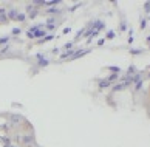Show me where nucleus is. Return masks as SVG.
I'll return each instance as SVG.
<instances>
[{"instance_id":"nucleus-9","label":"nucleus","mask_w":150,"mask_h":147,"mask_svg":"<svg viewBox=\"0 0 150 147\" xmlns=\"http://www.w3.org/2000/svg\"><path fill=\"white\" fill-rule=\"evenodd\" d=\"M26 19V14H23V13H19V16H17V19L16 20H19V22H23Z\"/></svg>"},{"instance_id":"nucleus-8","label":"nucleus","mask_w":150,"mask_h":147,"mask_svg":"<svg viewBox=\"0 0 150 147\" xmlns=\"http://www.w3.org/2000/svg\"><path fill=\"white\" fill-rule=\"evenodd\" d=\"M20 33H22V28H19V26L13 28V36H19Z\"/></svg>"},{"instance_id":"nucleus-3","label":"nucleus","mask_w":150,"mask_h":147,"mask_svg":"<svg viewBox=\"0 0 150 147\" xmlns=\"http://www.w3.org/2000/svg\"><path fill=\"white\" fill-rule=\"evenodd\" d=\"M87 53H90V50H81V51H77V53H73V54H71V59L82 58V56H85Z\"/></svg>"},{"instance_id":"nucleus-12","label":"nucleus","mask_w":150,"mask_h":147,"mask_svg":"<svg viewBox=\"0 0 150 147\" xmlns=\"http://www.w3.org/2000/svg\"><path fill=\"white\" fill-rule=\"evenodd\" d=\"M121 30H122V31L127 30V23H124V22H122V23H121Z\"/></svg>"},{"instance_id":"nucleus-5","label":"nucleus","mask_w":150,"mask_h":147,"mask_svg":"<svg viewBox=\"0 0 150 147\" xmlns=\"http://www.w3.org/2000/svg\"><path fill=\"white\" fill-rule=\"evenodd\" d=\"M9 36H5V37H0V45H3V47H5V45H8V42H9Z\"/></svg>"},{"instance_id":"nucleus-10","label":"nucleus","mask_w":150,"mask_h":147,"mask_svg":"<svg viewBox=\"0 0 150 147\" xmlns=\"http://www.w3.org/2000/svg\"><path fill=\"white\" fill-rule=\"evenodd\" d=\"M115 36H116V33H115L113 30H110V31L107 33V39H113Z\"/></svg>"},{"instance_id":"nucleus-13","label":"nucleus","mask_w":150,"mask_h":147,"mask_svg":"<svg viewBox=\"0 0 150 147\" xmlns=\"http://www.w3.org/2000/svg\"><path fill=\"white\" fill-rule=\"evenodd\" d=\"M3 147H16V146H14V144H11V143H6Z\"/></svg>"},{"instance_id":"nucleus-7","label":"nucleus","mask_w":150,"mask_h":147,"mask_svg":"<svg viewBox=\"0 0 150 147\" xmlns=\"http://www.w3.org/2000/svg\"><path fill=\"white\" fill-rule=\"evenodd\" d=\"M9 47H11V45L8 43V45H5L3 48H0V54H5V53H8V51H9Z\"/></svg>"},{"instance_id":"nucleus-6","label":"nucleus","mask_w":150,"mask_h":147,"mask_svg":"<svg viewBox=\"0 0 150 147\" xmlns=\"http://www.w3.org/2000/svg\"><path fill=\"white\" fill-rule=\"evenodd\" d=\"M53 39H54V34H48L43 39H40V42H48V40H53Z\"/></svg>"},{"instance_id":"nucleus-14","label":"nucleus","mask_w":150,"mask_h":147,"mask_svg":"<svg viewBox=\"0 0 150 147\" xmlns=\"http://www.w3.org/2000/svg\"><path fill=\"white\" fill-rule=\"evenodd\" d=\"M147 42H149V43H150V36H149V37H147Z\"/></svg>"},{"instance_id":"nucleus-1","label":"nucleus","mask_w":150,"mask_h":147,"mask_svg":"<svg viewBox=\"0 0 150 147\" xmlns=\"http://www.w3.org/2000/svg\"><path fill=\"white\" fill-rule=\"evenodd\" d=\"M19 13H20V11L17 9V8H9L8 9V19L9 20H16V19H17V16H19Z\"/></svg>"},{"instance_id":"nucleus-2","label":"nucleus","mask_w":150,"mask_h":147,"mask_svg":"<svg viewBox=\"0 0 150 147\" xmlns=\"http://www.w3.org/2000/svg\"><path fill=\"white\" fill-rule=\"evenodd\" d=\"M37 64H39V67H47V65L50 64V60L45 59L42 54H39V56H37Z\"/></svg>"},{"instance_id":"nucleus-4","label":"nucleus","mask_w":150,"mask_h":147,"mask_svg":"<svg viewBox=\"0 0 150 147\" xmlns=\"http://www.w3.org/2000/svg\"><path fill=\"white\" fill-rule=\"evenodd\" d=\"M47 13H48V14H51V16H54V14H60V9H59L57 6H51V8H48V9H47Z\"/></svg>"},{"instance_id":"nucleus-11","label":"nucleus","mask_w":150,"mask_h":147,"mask_svg":"<svg viewBox=\"0 0 150 147\" xmlns=\"http://www.w3.org/2000/svg\"><path fill=\"white\" fill-rule=\"evenodd\" d=\"M71 47H73V43H71V42H68V43H65V45H64V48H67V50H70Z\"/></svg>"}]
</instances>
